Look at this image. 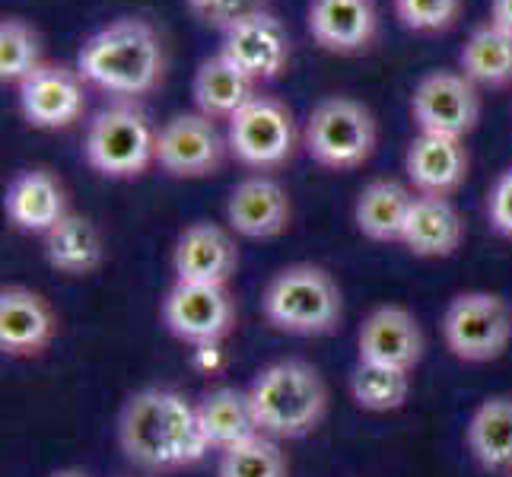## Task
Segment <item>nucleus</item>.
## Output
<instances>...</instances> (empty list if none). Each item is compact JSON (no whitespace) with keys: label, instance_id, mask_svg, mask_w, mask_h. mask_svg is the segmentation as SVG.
Returning <instances> with one entry per match:
<instances>
[{"label":"nucleus","instance_id":"1","mask_svg":"<svg viewBox=\"0 0 512 477\" xmlns=\"http://www.w3.org/2000/svg\"><path fill=\"white\" fill-rule=\"evenodd\" d=\"M118 446L131 465L153 474L191 468L210 452L198 404L172 388H144L125 401L118 414Z\"/></svg>","mask_w":512,"mask_h":477},{"label":"nucleus","instance_id":"2","mask_svg":"<svg viewBox=\"0 0 512 477\" xmlns=\"http://www.w3.org/2000/svg\"><path fill=\"white\" fill-rule=\"evenodd\" d=\"M77 74L121 102L153 93L166 74V45L147 20L121 16L80 45Z\"/></svg>","mask_w":512,"mask_h":477},{"label":"nucleus","instance_id":"3","mask_svg":"<svg viewBox=\"0 0 512 477\" xmlns=\"http://www.w3.org/2000/svg\"><path fill=\"white\" fill-rule=\"evenodd\" d=\"M249 395L258 427L271 439L309 436L328 411V388L319 369L303 360H277L264 366Z\"/></svg>","mask_w":512,"mask_h":477},{"label":"nucleus","instance_id":"4","mask_svg":"<svg viewBox=\"0 0 512 477\" xmlns=\"http://www.w3.org/2000/svg\"><path fill=\"white\" fill-rule=\"evenodd\" d=\"M261 309L277 331L322 338L341 325L344 299L338 280L319 264H290L268 280Z\"/></svg>","mask_w":512,"mask_h":477},{"label":"nucleus","instance_id":"5","mask_svg":"<svg viewBox=\"0 0 512 477\" xmlns=\"http://www.w3.org/2000/svg\"><path fill=\"white\" fill-rule=\"evenodd\" d=\"M156 131L137 102H115L93 115L83 140V156L102 179L131 182L156 166Z\"/></svg>","mask_w":512,"mask_h":477},{"label":"nucleus","instance_id":"6","mask_svg":"<svg viewBox=\"0 0 512 477\" xmlns=\"http://www.w3.org/2000/svg\"><path fill=\"white\" fill-rule=\"evenodd\" d=\"M376 140V115L350 96L319 99L303 125L306 153L331 172H350L369 163V156L376 153Z\"/></svg>","mask_w":512,"mask_h":477},{"label":"nucleus","instance_id":"7","mask_svg":"<svg viewBox=\"0 0 512 477\" xmlns=\"http://www.w3.org/2000/svg\"><path fill=\"white\" fill-rule=\"evenodd\" d=\"M303 131L284 102L274 96H255L245 109L226 121V144L236 163L255 172H271L287 166L296 156Z\"/></svg>","mask_w":512,"mask_h":477},{"label":"nucleus","instance_id":"8","mask_svg":"<svg viewBox=\"0 0 512 477\" xmlns=\"http://www.w3.org/2000/svg\"><path fill=\"white\" fill-rule=\"evenodd\" d=\"M443 341L455 360L490 363L512 341V309L487 290L458 293L443 312Z\"/></svg>","mask_w":512,"mask_h":477},{"label":"nucleus","instance_id":"9","mask_svg":"<svg viewBox=\"0 0 512 477\" xmlns=\"http://www.w3.org/2000/svg\"><path fill=\"white\" fill-rule=\"evenodd\" d=\"M229 156L226 134L201 112L172 115L156 134V166L169 179H207L217 175Z\"/></svg>","mask_w":512,"mask_h":477},{"label":"nucleus","instance_id":"10","mask_svg":"<svg viewBox=\"0 0 512 477\" xmlns=\"http://www.w3.org/2000/svg\"><path fill=\"white\" fill-rule=\"evenodd\" d=\"M411 118L417 131L468 137L481 118V93L462 70H430L414 86Z\"/></svg>","mask_w":512,"mask_h":477},{"label":"nucleus","instance_id":"11","mask_svg":"<svg viewBox=\"0 0 512 477\" xmlns=\"http://www.w3.org/2000/svg\"><path fill=\"white\" fill-rule=\"evenodd\" d=\"M16 102L29 128L64 131L86 112V80L77 67L45 61L16 86Z\"/></svg>","mask_w":512,"mask_h":477},{"label":"nucleus","instance_id":"12","mask_svg":"<svg viewBox=\"0 0 512 477\" xmlns=\"http://www.w3.org/2000/svg\"><path fill=\"white\" fill-rule=\"evenodd\" d=\"M220 42V55L236 64L249 80L271 83L287 74L293 58V42L287 26L277 20V13L261 10L249 20L229 26Z\"/></svg>","mask_w":512,"mask_h":477},{"label":"nucleus","instance_id":"13","mask_svg":"<svg viewBox=\"0 0 512 477\" xmlns=\"http://www.w3.org/2000/svg\"><path fill=\"white\" fill-rule=\"evenodd\" d=\"M163 325L169 334L188 344L223 341L236 325V303L226 287L182 284L175 280L163 299Z\"/></svg>","mask_w":512,"mask_h":477},{"label":"nucleus","instance_id":"14","mask_svg":"<svg viewBox=\"0 0 512 477\" xmlns=\"http://www.w3.org/2000/svg\"><path fill=\"white\" fill-rule=\"evenodd\" d=\"M306 26L322 51L353 58L373 48L379 35V7L376 0H309Z\"/></svg>","mask_w":512,"mask_h":477},{"label":"nucleus","instance_id":"15","mask_svg":"<svg viewBox=\"0 0 512 477\" xmlns=\"http://www.w3.org/2000/svg\"><path fill=\"white\" fill-rule=\"evenodd\" d=\"M239 268V249L229 229L220 223H191L185 226L172 249V271L182 284L226 287Z\"/></svg>","mask_w":512,"mask_h":477},{"label":"nucleus","instance_id":"16","mask_svg":"<svg viewBox=\"0 0 512 477\" xmlns=\"http://www.w3.org/2000/svg\"><path fill=\"white\" fill-rule=\"evenodd\" d=\"M468 166L471 156L462 137L417 131L404 153V172H408L411 188L417 194H436V198H449L462 188Z\"/></svg>","mask_w":512,"mask_h":477},{"label":"nucleus","instance_id":"17","mask_svg":"<svg viewBox=\"0 0 512 477\" xmlns=\"http://www.w3.org/2000/svg\"><path fill=\"white\" fill-rule=\"evenodd\" d=\"M360 360L392 366L401 373L411 369L423 360V328L417 318L404 306H379L366 315V322L360 328Z\"/></svg>","mask_w":512,"mask_h":477},{"label":"nucleus","instance_id":"18","mask_svg":"<svg viewBox=\"0 0 512 477\" xmlns=\"http://www.w3.org/2000/svg\"><path fill=\"white\" fill-rule=\"evenodd\" d=\"M290 194L271 175H249L226 198V223L245 239H274L290 226Z\"/></svg>","mask_w":512,"mask_h":477},{"label":"nucleus","instance_id":"19","mask_svg":"<svg viewBox=\"0 0 512 477\" xmlns=\"http://www.w3.org/2000/svg\"><path fill=\"white\" fill-rule=\"evenodd\" d=\"M58 318L51 303L29 287H4L0 293V350L7 357H39L55 341Z\"/></svg>","mask_w":512,"mask_h":477},{"label":"nucleus","instance_id":"20","mask_svg":"<svg viewBox=\"0 0 512 477\" xmlns=\"http://www.w3.org/2000/svg\"><path fill=\"white\" fill-rule=\"evenodd\" d=\"M4 214L20 233L45 236L67 214V188L51 169H26L4 191Z\"/></svg>","mask_w":512,"mask_h":477},{"label":"nucleus","instance_id":"21","mask_svg":"<svg viewBox=\"0 0 512 477\" xmlns=\"http://www.w3.org/2000/svg\"><path fill=\"white\" fill-rule=\"evenodd\" d=\"M465 220L449 198L417 194L404 223L401 245L417 258H449L462 249Z\"/></svg>","mask_w":512,"mask_h":477},{"label":"nucleus","instance_id":"22","mask_svg":"<svg viewBox=\"0 0 512 477\" xmlns=\"http://www.w3.org/2000/svg\"><path fill=\"white\" fill-rule=\"evenodd\" d=\"M258 96V83L242 74L236 64H229L220 51L214 58H204L194 70L191 99L194 109L210 121H229L239 109H245Z\"/></svg>","mask_w":512,"mask_h":477},{"label":"nucleus","instance_id":"23","mask_svg":"<svg viewBox=\"0 0 512 477\" xmlns=\"http://www.w3.org/2000/svg\"><path fill=\"white\" fill-rule=\"evenodd\" d=\"M198 420L207 436V443L214 452H226L233 446L249 443V439L261 436L258 417L252 408L249 388H214L198 401Z\"/></svg>","mask_w":512,"mask_h":477},{"label":"nucleus","instance_id":"24","mask_svg":"<svg viewBox=\"0 0 512 477\" xmlns=\"http://www.w3.org/2000/svg\"><path fill=\"white\" fill-rule=\"evenodd\" d=\"M417 191L398 179L369 182L353 204V223L373 242H401Z\"/></svg>","mask_w":512,"mask_h":477},{"label":"nucleus","instance_id":"25","mask_svg":"<svg viewBox=\"0 0 512 477\" xmlns=\"http://www.w3.org/2000/svg\"><path fill=\"white\" fill-rule=\"evenodd\" d=\"M45 261L58 274L67 277H90L105 261V242L99 226L83 214H67L55 229L42 236Z\"/></svg>","mask_w":512,"mask_h":477},{"label":"nucleus","instance_id":"26","mask_svg":"<svg viewBox=\"0 0 512 477\" xmlns=\"http://www.w3.org/2000/svg\"><path fill=\"white\" fill-rule=\"evenodd\" d=\"M468 449L484 471L512 474V395H490L465 427Z\"/></svg>","mask_w":512,"mask_h":477},{"label":"nucleus","instance_id":"27","mask_svg":"<svg viewBox=\"0 0 512 477\" xmlns=\"http://www.w3.org/2000/svg\"><path fill=\"white\" fill-rule=\"evenodd\" d=\"M458 70L474 86H490V90L512 86V32L493 20L474 26L458 51Z\"/></svg>","mask_w":512,"mask_h":477},{"label":"nucleus","instance_id":"28","mask_svg":"<svg viewBox=\"0 0 512 477\" xmlns=\"http://www.w3.org/2000/svg\"><path fill=\"white\" fill-rule=\"evenodd\" d=\"M408 395H411V373H401V369L360 360L357 369L350 373V398L363 411L373 414L398 411L408 401Z\"/></svg>","mask_w":512,"mask_h":477},{"label":"nucleus","instance_id":"29","mask_svg":"<svg viewBox=\"0 0 512 477\" xmlns=\"http://www.w3.org/2000/svg\"><path fill=\"white\" fill-rule=\"evenodd\" d=\"M45 64L42 35L23 16H4L0 23V80L20 86L35 67Z\"/></svg>","mask_w":512,"mask_h":477},{"label":"nucleus","instance_id":"30","mask_svg":"<svg viewBox=\"0 0 512 477\" xmlns=\"http://www.w3.org/2000/svg\"><path fill=\"white\" fill-rule=\"evenodd\" d=\"M217 477H290V465L277 439L261 433L249 443L220 452Z\"/></svg>","mask_w":512,"mask_h":477},{"label":"nucleus","instance_id":"31","mask_svg":"<svg viewBox=\"0 0 512 477\" xmlns=\"http://www.w3.org/2000/svg\"><path fill=\"white\" fill-rule=\"evenodd\" d=\"M395 20L414 35H439L449 32L462 20L465 0H392Z\"/></svg>","mask_w":512,"mask_h":477},{"label":"nucleus","instance_id":"32","mask_svg":"<svg viewBox=\"0 0 512 477\" xmlns=\"http://www.w3.org/2000/svg\"><path fill=\"white\" fill-rule=\"evenodd\" d=\"M185 7L201 26L226 32L261 10H271V0H185Z\"/></svg>","mask_w":512,"mask_h":477},{"label":"nucleus","instance_id":"33","mask_svg":"<svg viewBox=\"0 0 512 477\" xmlns=\"http://www.w3.org/2000/svg\"><path fill=\"white\" fill-rule=\"evenodd\" d=\"M487 220L500 236L512 239V166L503 169L487 191Z\"/></svg>","mask_w":512,"mask_h":477},{"label":"nucleus","instance_id":"34","mask_svg":"<svg viewBox=\"0 0 512 477\" xmlns=\"http://www.w3.org/2000/svg\"><path fill=\"white\" fill-rule=\"evenodd\" d=\"M194 366H198L201 373H220V369H223V350H220V341H214V344H198V347H194Z\"/></svg>","mask_w":512,"mask_h":477},{"label":"nucleus","instance_id":"35","mask_svg":"<svg viewBox=\"0 0 512 477\" xmlns=\"http://www.w3.org/2000/svg\"><path fill=\"white\" fill-rule=\"evenodd\" d=\"M490 20L512 32V0H490Z\"/></svg>","mask_w":512,"mask_h":477},{"label":"nucleus","instance_id":"36","mask_svg":"<svg viewBox=\"0 0 512 477\" xmlns=\"http://www.w3.org/2000/svg\"><path fill=\"white\" fill-rule=\"evenodd\" d=\"M51 477H86V474L77 471V468H67V471H58V474H51Z\"/></svg>","mask_w":512,"mask_h":477}]
</instances>
